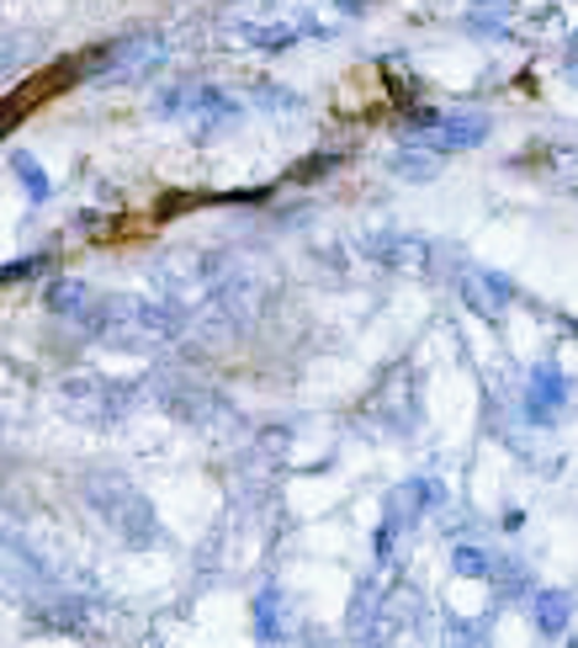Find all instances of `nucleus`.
I'll use <instances>...</instances> for the list:
<instances>
[{
    "mask_svg": "<svg viewBox=\"0 0 578 648\" xmlns=\"http://www.w3.org/2000/svg\"><path fill=\"white\" fill-rule=\"evenodd\" d=\"M165 32H127V37H107L91 54V69L107 80H144L165 64Z\"/></svg>",
    "mask_w": 578,
    "mask_h": 648,
    "instance_id": "obj_12",
    "label": "nucleus"
},
{
    "mask_svg": "<svg viewBox=\"0 0 578 648\" xmlns=\"http://www.w3.org/2000/svg\"><path fill=\"white\" fill-rule=\"evenodd\" d=\"M356 261L382 266V272H409V277H430L441 272V245L409 229H371L356 240Z\"/></svg>",
    "mask_w": 578,
    "mask_h": 648,
    "instance_id": "obj_9",
    "label": "nucleus"
},
{
    "mask_svg": "<svg viewBox=\"0 0 578 648\" xmlns=\"http://www.w3.org/2000/svg\"><path fill=\"white\" fill-rule=\"evenodd\" d=\"M563 622H568V601H563L557 590H547V595L536 601V627H542V633H563Z\"/></svg>",
    "mask_w": 578,
    "mask_h": 648,
    "instance_id": "obj_19",
    "label": "nucleus"
},
{
    "mask_svg": "<svg viewBox=\"0 0 578 648\" xmlns=\"http://www.w3.org/2000/svg\"><path fill=\"white\" fill-rule=\"evenodd\" d=\"M457 293H462V304L478 314V319H488V325H499L504 314L515 309V298H520V287L504 272H488V266H462L457 272Z\"/></svg>",
    "mask_w": 578,
    "mask_h": 648,
    "instance_id": "obj_14",
    "label": "nucleus"
},
{
    "mask_svg": "<svg viewBox=\"0 0 578 648\" xmlns=\"http://www.w3.org/2000/svg\"><path fill=\"white\" fill-rule=\"evenodd\" d=\"M223 37L234 48H260V54H287L298 48L303 22H281L271 0H240L229 17H223Z\"/></svg>",
    "mask_w": 578,
    "mask_h": 648,
    "instance_id": "obj_10",
    "label": "nucleus"
},
{
    "mask_svg": "<svg viewBox=\"0 0 578 648\" xmlns=\"http://www.w3.org/2000/svg\"><path fill=\"white\" fill-rule=\"evenodd\" d=\"M54 399H59V409L69 415V420H80V426H91V431H107V426L127 420V409L149 404V377L69 372L59 388H54Z\"/></svg>",
    "mask_w": 578,
    "mask_h": 648,
    "instance_id": "obj_2",
    "label": "nucleus"
},
{
    "mask_svg": "<svg viewBox=\"0 0 578 648\" xmlns=\"http://www.w3.org/2000/svg\"><path fill=\"white\" fill-rule=\"evenodd\" d=\"M249 96H255V107H266V112H303V96L276 86V80H255Z\"/></svg>",
    "mask_w": 578,
    "mask_h": 648,
    "instance_id": "obj_18",
    "label": "nucleus"
},
{
    "mask_svg": "<svg viewBox=\"0 0 578 648\" xmlns=\"http://www.w3.org/2000/svg\"><path fill=\"white\" fill-rule=\"evenodd\" d=\"M366 415L382 420L393 436H414L420 420H425V388H420V372L414 367H398L377 383V394L366 399Z\"/></svg>",
    "mask_w": 578,
    "mask_h": 648,
    "instance_id": "obj_11",
    "label": "nucleus"
},
{
    "mask_svg": "<svg viewBox=\"0 0 578 648\" xmlns=\"http://www.w3.org/2000/svg\"><path fill=\"white\" fill-rule=\"evenodd\" d=\"M86 499L101 510V521L112 526V531H122L127 542H149L154 531H159L149 499L133 490L122 473H91V479H86Z\"/></svg>",
    "mask_w": 578,
    "mask_h": 648,
    "instance_id": "obj_8",
    "label": "nucleus"
},
{
    "mask_svg": "<svg viewBox=\"0 0 578 648\" xmlns=\"http://www.w3.org/2000/svg\"><path fill=\"white\" fill-rule=\"evenodd\" d=\"M149 404L165 409L170 420H181V426H223V420H234L229 394H218L213 383L186 377V372H170V367L149 372Z\"/></svg>",
    "mask_w": 578,
    "mask_h": 648,
    "instance_id": "obj_6",
    "label": "nucleus"
},
{
    "mask_svg": "<svg viewBox=\"0 0 578 648\" xmlns=\"http://www.w3.org/2000/svg\"><path fill=\"white\" fill-rule=\"evenodd\" d=\"M154 118L159 123H186L197 139H213L223 128H234L244 118V101L229 96L223 86H197V80H181V86H165L154 96Z\"/></svg>",
    "mask_w": 578,
    "mask_h": 648,
    "instance_id": "obj_4",
    "label": "nucleus"
},
{
    "mask_svg": "<svg viewBox=\"0 0 578 648\" xmlns=\"http://www.w3.org/2000/svg\"><path fill=\"white\" fill-rule=\"evenodd\" d=\"M191 330V309L181 304H165V298H138V293H101L96 314L86 319L80 336L96 345H112V351H165Z\"/></svg>",
    "mask_w": 578,
    "mask_h": 648,
    "instance_id": "obj_1",
    "label": "nucleus"
},
{
    "mask_svg": "<svg viewBox=\"0 0 578 648\" xmlns=\"http://www.w3.org/2000/svg\"><path fill=\"white\" fill-rule=\"evenodd\" d=\"M229 266H234V255H223V250H176V255H165V261L149 266V287L154 298H165V304L197 309L223 282Z\"/></svg>",
    "mask_w": 578,
    "mask_h": 648,
    "instance_id": "obj_5",
    "label": "nucleus"
},
{
    "mask_svg": "<svg viewBox=\"0 0 578 648\" xmlns=\"http://www.w3.org/2000/svg\"><path fill=\"white\" fill-rule=\"evenodd\" d=\"M335 6L345 11V17H366V11H371L377 0H335Z\"/></svg>",
    "mask_w": 578,
    "mask_h": 648,
    "instance_id": "obj_23",
    "label": "nucleus"
},
{
    "mask_svg": "<svg viewBox=\"0 0 578 648\" xmlns=\"http://www.w3.org/2000/svg\"><path fill=\"white\" fill-rule=\"evenodd\" d=\"M457 574H467V580H478V574H488V558H483V548H457Z\"/></svg>",
    "mask_w": 578,
    "mask_h": 648,
    "instance_id": "obj_20",
    "label": "nucleus"
},
{
    "mask_svg": "<svg viewBox=\"0 0 578 648\" xmlns=\"http://www.w3.org/2000/svg\"><path fill=\"white\" fill-rule=\"evenodd\" d=\"M43 266H48V255H27V261H11V266H5V282L37 277V272H43Z\"/></svg>",
    "mask_w": 578,
    "mask_h": 648,
    "instance_id": "obj_21",
    "label": "nucleus"
},
{
    "mask_svg": "<svg viewBox=\"0 0 578 648\" xmlns=\"http://www.w3.org/2000/svg\"><path fill=\"white\" fill-rule=\"evenodd\" d=\"M563 69H568V80H578V32L568 37V48H563Z\"/></svg>",
    "mask_w": 578,
    "mask_h": 648,
    "instance_id": "obj_22",
    "label": "nucleus"
},
{
    "mask_svg": "<svg viewBox=\"0 0 578 648\" xmlns=\"http://www.w3.org/2000/svg\"><path fill=\"white\" fill-rule=\"evenodd\" d=\"M43 304H48V314L69 319L75 330H86V319L96 314L101 293H96L91 282H80V277H54V282H48V293H43Z\"/></svg>",
    "mask_w": 578,
    "mask_h": 648,
    "instance_id": "obj_15",
    "label": "nucleus"
},
{
    "mask_svg": "<svg viewBox=\"0 0 578 648\" xmlns=\"http://www.w3.org/2000/svg\"><path fill=\"white\" fill-rule=\"evenodd\" d=\"M493 118L478 112V107H452V112H435V107H414L403 112V139L420 144V150H435V155H462V150H478L488 139Z\"/></svg>",
    "mask_w": 578,
    "mask_h": 648,
    "instance_id": "obj_7",
    "label": "nucleus"
},
{
    "mask_svg": "<svg viewBox=\"0 0 578 648\" xmlns=\"http://www.w3.org/2000/svg\"><path fill=\"white\" fill-rule=\"evenodd\" d=\"M574 648H578V644H574Z\"/></svg>",
    "mask_w": 578,
    "mask_h": 648,
    "instance_id": "obj_24",
    "label": "nucleus"
},
{
    "mask_svg": "<svg viewBox=\"0 0 578 648\" xmlns=\"http://www.w3.org/2000/svg\"><path fill=\"white\" fill-rule=\"evenodd\" d=\"M568 399H574V383L563 377V367H557L552 356H542L536 367L525 372V420H531L536 431L557 426V415L568 409Z\"/></svg>",
    "mask_w": 578,
    "mask_h": 648,
    "instance_id": "obj_13",
    "label": "nucleus"
},
{
    "mask_svg": "<svg viewBox=\"0 0 578 648\" xmlns=\"http://www.w3.org/2000/svg\"><path fill=\"white\" fill-rule=\"evenodd\" d=\"M260 309H266V277L249 272L244 261H234V266L223 272V282L191 309V325L213 340H240L244 330L260 319Z\"/></svg>",
    "mask_w": 578,
    "mask_h": 648,
    "instance_id": "obj_3",
    "label": "nucleus"
},
{
    "mask_svg": "<svg viewBox=\"0 0 578 648\" xmlns=\"http://www.w3.org/2000/svg\"><path fill=\"white\" fill-rule=\"evenodd\" d=\"M5 165L16 171V182H22V191H27L32 208H43V202L54 197V186H48V176H43L37 155H27V150H11V155H5Z\"/></svg>",
    "mask_w": 578,
    "mask_h": 648,
    "instance_id": "obj_17",
    "label": "nucleus"
},
{
    "mask_svg": "<svg viewBox=\"0 0 578 648\" xmlns=\"http://www.w3.org/2000/svg\"><path fill=\"white\" fill-rule=\"evenodd\" d=\"M388 171H393L398 182L425 186V182L441 176V155H435V150H420V144H409V150H398V155L388 160Z\"/></svg>",
    "mask_w": 578,
    "mask_h": 648,
    "instance_id": "obj_16",
    "label": "nucleus"
}]
</instances>
